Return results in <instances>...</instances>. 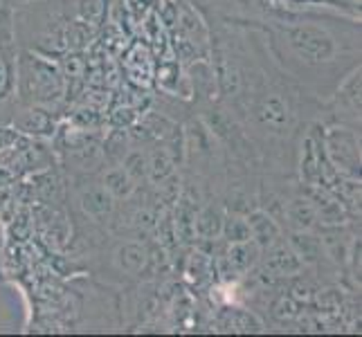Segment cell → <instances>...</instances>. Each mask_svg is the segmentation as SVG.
Segmentation results:
<instances>
[{"label":"cell","mask_w":362,"mask_h":337,"mask_svg":"<svg viewBox=\"0 0 362 337\" xmlns=\"http://www.w3.org/2000/svg\"><path fill=\"white\" fill-rule=\"evenodd\" d=\"M14 54L11 49L0 43V99L7 97V93L11 90V81H14Z\"/></svg>","instance_id":"cell-1"}]
</instances>
